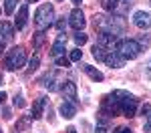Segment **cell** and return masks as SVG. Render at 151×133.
Here are the masks:
<instances>
[{
    "label": "cell",
    "instance_id": "6da1fadb",
    "mask_svg": "<svg viewBox=\"0 0 151 133\" xmlns=\"http://www.w3.org/2000/svg\"><path fill=\"white\" fill-rule=\"evenodd\" d=\"M95 26L101 30V32H111V35H121L123 28H125V22L121 16H103V14H97L95 16Z\"/></svg>",
    "mask_w": 151,
    "mask_h": 133
},
{
    "label": "cell",
    "instance_id": "7a4b0ae2",
    "mask_svg": "<svg viewBox=\"0 0 151 133\" xmlns=\"http://www.w3.org/2000/svg\"><path fill=\"white\" fill-rule=\"evenodd\" d=\"M113 95H115L117 103H119L121 115L123 117H135V113H137V99H135V95L125 91V89H117V91H113Z\"/></svg>",
    "mask_w": 151,
    "mask_h": 133
},
{
    "label": "cell",
    "instance_id": "3957f363",
    "mask_svg": "<svg viewBox=\"0 0 151 133\" xmlns=\"http://www.w3.org/2000/svg\"><path fill=\"white\" fill-rule=\"evenodd\" d=\"M115 50L125 60H133V59L139 57V52L143 50V47L139 45V40H135V38H119L115 42Z\"/></svg>",
    "mask_w": 151,
    "mask_h": 133
},
{
    "label": "cell",
    "instance_id": "277c9868",
    "mask_svg": "<svg viewBox=\"0 0 151 133\" xmlns=\"http://www.w3.org/2000/svg\"><path fill=\"white\" fill-rule=\"evenodd\" d=\"M55 20V8H52V4H42V6H38V10L35 12V24L38 30H47L48 26L52 24Z\"/></svg>",
    "mask_w": 151,
    "mask_h": 133
},
{
    "label": "cell",
    "instance_id": "5b68a950",
    "mask_svg": "<svg viewBox=\"0 0 151 133\" xmlns=\"http://www.w3.org/2000/svg\"><path fill=\"white\" fill-rule=\"evenodd\" d=\"M24 63H26V50H24L22 47L10 48L8 55H6V60H4L6 69H10V71H18V69H22Z\"/></svg>",
    "mask_w": 151,
    "mask_h": 133
},
{
    "label": "cell",
    "instance_id": "8992f818",
    "mask_svg": "<svg viewBox=\"0 0 151 133\" xmlns=\"http://www.w3.org/2000/svg\"><path fill=\"white\" fill-rule=\"evenodd\" d=\"M99 113H103V115H107L109 119H113V117H117V115H121V109H119V103H117L115 95L111 93V95H107L101 101V111Z\"/></svg>",
    "mask_w": 151,
    "mask_h": 133
},
{
    "label": "cell",
    "instance_id": "52a82bcc",
    "mask_svg": "<svg viewBox=\"0 0 151 133\" xmlns=\"http://www.w3.org/2000/svg\"><path fill=\"white\" fill-rule=\"evenodd\" d=\"M63 83H65V77L58 71H50L42 77V85L47 87L48 91H58V89L63 87Z\"/></svg>",
    "mask_w": 151,
    "mask_h": 133
},
{
    "label": "cell",
    "instance_id": "ba28073f",
    "mask_svg": "<svg viewBox=\"0 0 151 133\" xmlns=\"http://www.w3.org/2000/svg\"><path fill=\"white\" fill-rule=\"evenodd\" d=\"M133 24L141 28V30H145V28H151V14L147 10H137L133 12Z\"/></svg>",
    "mask_w": 151,
    "mask_h": 133
},
{
    "label": "cell",
    "instance_id": "9c48e42d",
    "mask_svg": "<svg viewBox=\"0 0 151 133\" xmlns=\"http://www.w3.org/2000/svg\"><path fill=\"white\" fill-rule=\"evenodd\" d=\"M69 24L75 28V30H81V28H85L87 20H85V14H83L81 8H75V10L69 14Z\"/></svg>",
    "mask_w": 151,
    "mask_h": 133
},
{
    "label": "cell",
    "instance_id": "30bf717a",
    "mask_svg": "<svg viewBox=\"0 0 151 133\" xmlns=\"http://www.w3.org/2000/svg\"><path fill=\"white\" fill-rule=\"evenodd\" d=\"M47 105H48V97L40 95V97L35 101V105H32V113H30V117H32V119H40V117L45 115V109H47Z\"/></svg>",
    "mask_w": 151,
    "mask_h": 133
},
{
    "label": "cell",
    "instance_id": "8fae6325",
    "mask_svg": "<svg viewBox=\"0 0 151 133\" xmlns=\"http://www.w3.org/2000/svg\"><path fill=\"white\" fill-rule=\"evenodd\" d=\"M65 47H67V35L65 32H58L57 40L52 42V47H50V55L57 59V57H60L63 52H65Z\"/></svg>",
    "mask_w": 151,
    "mask_h": 133
},
{
    "label": "cell",
    "instance_id": "7c38bea8",
    "mask_svg": "<svg viewBox=\"0 0 151 133\" xmlns=\"http://www.w3.org/2000/svg\"><path fill=\"white\" fill-rule=\"evenodd\" d=\"M105 63L111 67V69H121L125 65V59L117 52V50H107V57H105Z\"/></svg>",
    "mask_w": 151,
    "mask_h": 133
},
{
    "label": "cell",
    "instance_id": "4fadbf2b",
    "mask_svg": "<svg viewBox=\"0 0 151 133\" xmlns=\"http://www.w3.org/2000/svg\"><path fill=\"white\" fill-rule=\"evenodd\" d=\"M26 20H28V4L24 2L22 6H20V10H18V14H16V18H14V28L22 30L24 26H26Z\"/></svg>",
    "mask_w": 151,
    "mask_h": 133
},
{
    "label": "cell",
    "instance_id": "5bb4252c",
    "mask_svg": "<svg viewBox=\"0 0 151 133\" xmlns=\"http://www.w3.org/2000/svg\"><path fill=\"white\" fill-rule=\"evenodd\" d=\"M58 113H60L65 119H73V117L77 115V103H73V101H63L60 107H58Z\"/></svg>",
    "mask_w": 151,
    "mask_h": 133
},
{
    "label": "cell",
    "instance_id": "9a60e30c",
    "mask_svg": "<svg viewBox=\"0 0 151 133\" xmlns=\"http://www.w3.org/2000/svg\"><path fill=\"white\" fill-rule=\"evenodd\" d=\"M60 89H63V95H65V99H67V101L77 103V97H79V95H77V85L73 83V81H65Z\"/></svg>",
    "mask_w": 151,
    "mask_h": 133
},
{
    "label": "cell",
    "instance_id": "2e32d148",
    "mask_svg": "<svg viewBox=\"0 0 151 133\" xmlns=\"http://www.w3.org/2000/svg\"><path fill=\"white\" fill-rule=\"evenodd\" d=\"M117 42V36L111 35V32H99V36H97V45H101V47H111L113 48V45Z\"/></svg>",
    "mask_w": 151,
    "mask_h": 133
},
{
    "label": "cell",
    "instance_id": "e0dca14e",
    "mask_svg": "<svg viewBox=\"0 0 151 133\" xmlns=\"http://www.w3.org/2000/svg\"><path fill=\"white\" fill-rule=\"evenodd\" d=\"M0 38L4 40V42H8L14 38V26L8 22H0Z\"/></svg>",
    "mask_w": 151,
    "mask_h": 133
},
{
    "label": "cell",
    "instance_id": "ac0fdd59",
    "mask_svg": "<svg viewBox=\"0 0 151 133\" xmlns=\"http://www.w3.org/2000/svg\"><path fill=\"white\" fill-rule=\"evenodd\" d=\"M81 69H83L85 73H87V75H89V77H91L93 81H97V83H101V81L105 79V77H103V73L99 71V69H95V67H91V65H81Z\"/></svg>",
    "mask_w": 151,
    "mask_h": 133
},
{
    "label": "cell",
    "instance_id": "d6986e66",
    "mask_svg": "<svg viewBox=\"0 0 151 133\" xmlns=\"http://www.w3.org/2000/svg\"><path fill=\"white\" fill-rule=\"evenodd\" d=\"M91 50H93V57H95V59L101 60V63H105V57H107V48L101 47V45H95Z\"/></svg>",
    "mask_w": 151,
    "mask_h": 133
},
{
    "label": "cell",
    "instance_id": "ffe728a7",
    "mask_svg": "<svg viewBox=\"0 0 151 133\" xmlns=\"http://www.w3.org/2000/svg\"><path fill=\"white\" fill-rule=\"evenodd\" d=\"M119 4H121V0H101V6L109 12H115L119 8Z\"/></svg>",
    "mask_w": 151,
    "mask_h": 133
},
{
    "label": "cell",
    "instance_id": "44dd1931",
    "mask_svg": "<svg viewBox=\"0 0 151 133\" xmlns=\"http://www.w3.org/2000/svg\"><path fill=\"white\" fill-rule=\"evenodd\" d=\"M4 2V14H8L10 16L12 12L16 10V4H18V0H2Z\"/></svg>",
    "mask_w": 151,
    "mask_h": 133
},
{
    "label": "cell",
    "instance_id": "7402d4cb",
    "mask_svg": "<svg viewBox=\"0 0 151 133\" xmlns=\"http://www.w3.org/2000/svg\"><path fill=\"white\" fill-rule=\"evenodd\" d=\"M73 40H75V45H77V47H83V45L89 40V36L85 35V32H81V30H77V35L73 36Z\"/></svg>",
    "mask_w": 151,
    "mask_h": 133
},
{
    "label": "cell",
    "instance_id": "603a6c76",
    "mask_svg": "<svg viewBox=\"0 0 151 133\" xmlns=\"http://www.w3.org/2000/svg\"><path fill=\"white\" fill-rule=\"evenodd\" d=\"M55 65H57L58 69H69V67H70V60L67 59V57H63V55H60V57L55 59Z\"/></svg>",
    "mask_w": 151,
    "mask_h": 133
},
{
    "label": "cell",
    "instance_id": "cb8c5ba5",
    "mask_svg": "<svg viewBox=\"0 0 151 133\" xmlns=\"http://www.w3.org/2000/svg\"><path fill=\"white\" fill-rule=\"evenodd\" d=\"M38 65H40V55H38V52H36L35 57H32V59L28 60V73L36 71V69H38Z\"/></svg>",
    "mask_w": 151,
    "mask_h": 133
},
{
    "label": "cell",
    "instance_id": "d4e9b609",
    "mask_svg": "<svg viewBox=\"0 0 151 133\" xmlns=\"http://www.w3.org/2000/svg\"><path fill=\"white\" fill-rule=\"evenodd\" d=\"M42 40H45V30H38V32H36V36H35V40H32V47L38 48L40 45H42Z\"/></svg>",
    "mask_w": 151,
    "mask_h": 133
},
{
    "label": "cell",
    "instance_id": "484cf974",
    "mask_svg": "<svg viewBox=\"0 0 151 133\" xmlns=\"http://www.w3.org/2000/svg\"><path fill=\"white\" fill-rule=\"evenodd\" d=\"M81 57H83V50H81V48H75V50H70L69 60H70V63H77V60H81Z\"/></svg>",
    "mask_w": 151,
    "mask_h": 133
},
{
    "label": "cell",
    "instance_id": "4316f807",
    "mask_svg": "<svg viewBox=\"0 0 151 133\" xmlns=\"http://www.w3.org/2000/svg\"><path fill=\"white\" fill-rule=\"evenodd\" d=\"M67 22H69V20H65V18L57 20V28H58V32H65V26H67Z\"/></svg>",
    "mask_w": 151,
    "mask_h": 133
},
{
    "label": "cell",
    "instance_id": "83f0119b",
    "mask_svg": "<svg viewBox=\"0 0 151 133\" xmlns=\"http://www.w3.org/2000/svg\"><path fill=\"white\" fill-rule=\"evenodd\" d=\"M14 107H24V101H22V95L14 97Z\"/></svg>",
    "mask_w": 151,
    "mask_h": 133
},
{
    "label": "cell",
    "instance_id": "f1b7e54d",
    "mask_svg": "<svg viewBox=\"0 0 151 133\" xmlns=\"http://www.w3.org/2000/svg\"><path fill=\"white\" fill-rule=\"evenodd\" d=\"M115 133H133V131L127 129V127H119V129H115Z\"/></svg>",
    "mask_w": 151,
    "mask_h": 133
},
{
    "label": "cell",
    "instance_id": "f546056e",
    "mask_svg": "<svg viewBox=\"0 0 151 133\" xmlns=\"http://www.w3.org/2000/svg\"><path fill=\"white\" fill-rule=\"evenodd\" d=\"M121 2H123V8H129L133 4V0H121Z\"/></svg>",
    "mask_w": 151,
    "mask_h": 133
},
{
    "label": "cell",
    "instance_id": "4dcf8cb0",
    "mask_svg": "<svg viewBox=\"0 0 151 133\" xmlns=\"http://www.w3.org/2000/svg\"><path fill=\"white\" fill-rule=\"evenodd\" d=\"M145 69H147V79H151V60L147 63V67H145Z\"/></svg>",
    "mask_w": 151,
    "mask_h": 133
},
{
    "label": "cell",
    "instance_id": "1f68e13d",
    "mask_svg": "<svg viewBox=\"0 0 151 133\" xmlns=\"http://www.w3.org/2000/svg\"><path fill=\"white\" fill-rule=\"evenodd\" d=\"M4 99H6V93H2V91H0V105L4 103Z\"/></svg>",
    "mask_w": 151,
    "mask_h": 133
},
{
    "label": "cell",
    "instance_id": "d6a6232c",
    "mask_svg": "<svg viewBox=\"0 0 151 133\" xmlns=\"http://www.w3.org/2000/svg\"><path fill=\"white\" fill-rule=\"evenodd\" d=\"M4 45H6V42H4V40H2V38H0V52H2V50H4Z\"/></svg>",
    "mask_w": 151,
    "mask_h": 133
},
{
    "label": "cell",
    "instance_id": "836d02e7",
    "mask_svg": "<svg viewBox=\"0 0 151 133\" xmlns=\"http://www.w3.org/2000/svg\"><path fill=\"white\" fill-rule=\"evenodd\" d=\"M67 133H77V129H75V127H69V129H67Z\"/></svg>",
    "mask_w": 151,
    "mask_h": 133
},
{
    "label": "cell",
    "instance_id": "e575fe53",
    "mask_svg": "<svg viewBox=\"0 0 151 133\" xmlns=\"http://www.w3.org/2000/svg\"><path fill=\"white\" fill-rule=\"evenodd\" d=\"M70 2H73L75 6H77V4H81V0H70Z\"/></svg>",
    "mask_w": 151,
    "mask_h": 133
},
{
    "label": "cell",
    "instance_id": "d590c367",
    "mask_svg": "<svg viewBox=\"0 0 151 133\" xmlns=\"http://www.w3.org/2000/svg\"><path fill=\"white\" fill-rule=\"evenodd\" d=\"M26 2H38V0H26Z\"/></svg>",
    "mask_w": 151,
    "mask_h": 133
},
{
    "label": "cell",
    "instance_id": "8d00e7d4",
    "mask_svg": "<svg viewBox=\"0 0 151 133\" xmlns=\"http://www.w3.org/2000/svg\"><path fill=\"white\" fill-rule=\"evenodd\" d=\"M0 83H2V75H0Z\"/></svg>",
    "mask_w": 151,
    "mask_h": 133
},
{
    "label": "cell",
    "instance_id": "74e56055",
    "mask_svg": "<svg viewBox=\"0 0 151 133\" xmlns=\"http://www.w3.org/2000/svg\"><path fill=\"white\" fill-rule=\"evenodd\" d=\"M58 2H60V0H58Z\"/></svg>",
    "mask_w": 151,
    "mask_h": 133
},
{
    "label": "cell",
    "instance_id": "f35d334b",
    "mask_svg": "<svg viewBox=\"0 0 151 133\" xmlns=\"http://www.w3.org/2000/svg\"><path fill=\"white\" fill-rule=\"evenodd\" d=\"M0 133H2V131H0Z\"/></svg>",
    "mask_w": 151,
    "mask_h": 133
}]
</instances>
